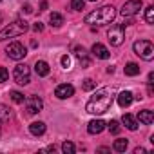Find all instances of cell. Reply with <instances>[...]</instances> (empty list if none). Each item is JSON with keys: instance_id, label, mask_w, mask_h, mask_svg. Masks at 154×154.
Segmentation results:
<instances>
[{"instance_id": "cell-1", "label": "cell", "mask_w": 154, "mask_h": 154, "mask_svg": "<svg viewBox=\"0 0 154 154\" xmlns=\"http://www.w3.org/2000/svg\"><path fill=\"white\" fill-rule=\"evenodd\" d=\"M112 98H114V91H112V89H109V87L100 89V91H96V93L89 98V102H87V105H85V111H87L89 114L100 116V114H103V112L109 111V107H111V103H112Z\"/></svg>"}, {"instance_id": "cell-2", "label": "cell", "mask_w": 154, "mask_h": 154, "mask_svg": "<svg viewBox=\"0 0 154 154\" xmlns=\"http://www.w3.org/2000/svg\"><path fill=\"white\" fill-rule=\"evenodd\" d=\"M116 17V9L112 6H103L100 9H94L91 11L87 17H85V24H91V26H105V24H111Z\"/></svg>"}, {"instance_id": "cell-3", "label": "cell", "mask_w": 154, "mask_h": 154, "mask_svg": "<svg viewBox=\"0 0 154 154\" xmlns=\"http://www.w3.org/2000/svg\"><path fill=\"white\" fill-rule=\"evenodd\" d=\"M27 29H29V26H27L26 20H15V22H11L9 26H6L2 31H0V42H4L8 38H17L20 35L27 33Z\"/></svg>"}, {"instance_id": "cell-4", "label": "cell", "mask_w": 154, "mask_h": 154, "mask_svg": "<svg viewBox=\"0 0 154 154\" xmlns=\"http://www.w3.org/2000/svg\"><path fill=\"white\" fill-rule=\"evenodd\" d=\"M132 49H134V53H136L140 58H143V60H147V62H150V60L154 58V45H152L149 40H138V42H134Z\"/></svg>"}, {"instance_id": "cell-5", "label": "cell", "mask_w": 154, "mask_h": 154, "mask_svg": "<svg viewBox=\"0 0 154 154\" xmlns=\"http://www.w3.org/2000/svg\"><path fill=\"white\" fill-rule=\"evenodd\" d=\"M107 36H109L111 45H116V47L122 45L123 40H125V26H123V24H114V26H111Z\"/></svg>"}, {"instance_id": "cell-6", "label": "cell", "mask_w": 154, "mask_h": 154, "mask_svg": "<svg viewBox=\"0 0 154 154\" xmlns=\"http://www.w3.org/2000/svg\"><path fill=\"white\" fill-rule=\"evenodd\" d=\"M13 78L18 85H27L31 82V71L26 63H18L13 71Z\"/></svg>"}, {"instance_id": "cell-7", "label": "cell", "mask_w": 154, "mask_h": 154, "mask_svg": "<svg viewBox=\"0 0 154 154\" xmlns=\"http://www.w3.org/2000/svg\"><path fill=\"white\" fill-rule=\"evenodd\" d=\"M6 54H8L11 60H22V58L27 54V49H26L20 42H11V44L6 47Z\"/></svg>"}, {"instance_id": "cell-8", "label": "cell", "mask_w": 154, "mask_h": 154, "mask_svg": "<svg viewBox=\"0 0 154 154\" xmlns=\"http://www.w3.org/2000/svg\"><path fill=\"white\" fill-rule=\"evenodd\" d=\"M24 103H26V114H27V116L38 114V112L42 111V107H44V102H42L38 96H29V98L24 100Z\"/></svg>"}, {"instance_id": "cell-9", "label": "cell", "mask_w": 154, "mask_h": 154, "mask_svg": "<svg viewBox=\"0 0 154 154\" xmlns=\"http://www.w3.org/2000/svg\"><path fill=\"white\" fill-rule=\"evenodd\" d=\"M141 8H143V2H141V0H129V2H125V4L122 6L120 13H122V17H134Z\"/></svg>"}, {"instance_id": "cell-10", "label": "cell", "mask_w": 154, "mask_h": 154, "mask_svg": "<svg viewBox=\"0 0 154 154\" xmlns=\"http://www.w3.org/2000/svg\"><path fill=\"white\" fill-rule=\"evenodd\" d=\"M74 94V87L71 84H60L56 89H54V96L60 98V100H65V98H71Z\"/></svg>"}, {"instance_id": "cell-11", "label": "cell", "mask_w": 154, "mask_h": 154, "mask_svg": "<svg viewBox=\"0 0 154 154\" xmlns=\"http://www.w3.org/2000/svg\"><path fill=\"white\" fill-rule=\"evenodd\" d=\"M93 54L96 56V58H100V60H107L109 56H111V53H109V49L103 45V44H94L93 45Z\"/></svg>"}, {"instance_id": "cell-12", "label": "cell", "mask_w": 154, "mask_h": 154, "mask_svg": "<svg viewBox=\"0 0 154 154\" xmlns=\"http://www.w3.org/2000/svg\"><path fill=\"white\" fill-rule=\"evenodd\" d=\"M132 100H134V96H132L131 91H122V93L118 94V105H120L122 109L129 107V105L132 103Z\"/></svg>"}, {"instance_id": "cell-13", "label": "cell", "mask_w": 154, "mask_h": 154, "mask_svg": "<svg viewBox=\"0 0 154 154\" xmlns=\"http://www.w3.org/2000/svg\"><path fill=\"white\" fill-rule=\"evenodd\" d=\"M105 129V122L103 120H91L87 125V132L89 134H100Z\"/></svg>"}, {"instance_id": "cell-14", "label": "cell", "mask_w": 154, "mask_h": 154, "mask_svg": "<svg viewBox=\"0 0 154 154\" xmlns=\"http://www.w3.org/2000/svg\"><path fill=\"white\" fill-rule=\"evenodd\" d=\"M29 132H31L33 136H42V134L45 132V123H44V122H33V123L29 125Z\"/></svg>"}, {"instance_id": "cell-15", "label": "cell", "mask_w": 154, "mask_h": 154, "mask_svg": "<svg viewBox=\"0 0 154 154\" xmlns=\"http://www.w3.org/2000/svg\"><path fill=\"white\" fill-rule=\"evenodd\" d=\"M35 71H36L38 76H47V74H49V63H47L45 60H38V62L35 63Z\"/></svg>"}, {"instance_id": "cell-16", "label": "cell", "mask_w": 154, "mask_h": 154, "mask_svg": "<svg viewBox=\"0 0 154 154\" xmlns=\"http://www.w3.org/2000/svg\"><path fill=\"white\" fill-rule=\"evenodd\" d=\"M138 118H140V122H141V123H145V125H150V123L154 122V114H152V111H149V109L140 111Z\"/></svg>"}, {"instance_id": "cell-17", "label": "cell", "mask_w": 154, "mask_h": 154, "mask_svg": "<svg viewBox=\"0 0 154 154\" xmlns=\"http://www.w3.org/2000/svg\"><path fill=\"white\" fill-rule=\"evenodd\" d=\"M122 122H123V125H125L129 131H136V129H138V122H136L134 116H131V114H123V116H122Z\"/></svg>"}, {"instance_id": "cell-18", "label": "cell", "mask_w": 154, "mask_h": 154, "mask_svg": "<svg viewBox=\"0 0 154 154\" xmlns=\"http://www.w3.org/2000/svg\"><path fill=\"white\" fill-rule=\"evenodd\" d=\"M123 71H125V74H127V76H138V74H140V65H138V63H134V62H131V63H127V65H125V69H123Z\"/></svg>"}, {"instance_id": "cell-19", "label": "cell", "mask_w": 154, "mask_h": 154, "mask_svg": "<svg viewBox=\"0 0 154 154\" xmlns=\"http://www.w3.org/2000/svg\"><path fill=\"white\" fill-rule=\"evenodd\" d=\"M11 118V109L8 105H0V123H6Z\"/></svg>"}, {"instance_id": "cell-20", "label": "cell", "mask_w": 154, "mask_h": 154, "mask_svg": "<svg viewBox=\"0 0 154 154\" xmlns=\"http://www.w3.org/2000/svg\"><path fill=\"white\" fill-rule=\"evenodd\" d=\"M49 22H51V26H54V27H60V26L63 24V17H62L60 13H51V17H49Z\"/></svg>"}, {"instance_id": "cell-21", "label": "cell", "mask_w": 154, "mask_h": 154, "mask_svg": "<svg viewBox=\"0 0 154 154\" xmlns=\"http://www.w3.org/2000/svg\"><path fill=\"white\" fill-rule=\"evenodd\" d=\"M112 147H114V150H116V152H125V150H127V147H129V141L120 138V140H116V141H114V145H112Z\"/></svg>"}, {"instance_id": "cell-22", "label": "cell", "mask_w": 154, "mask_h": 154, "mask_svg": "<svg viewBox=\"0 0 154 154\" xmlns=\"http://www.w3.org/2000/svg\"><path fill=\"white\" fill-rule=\"evenodd\" d=\"M9 96H11V100H13L15 103H24V100H26V96H24L20 91H11Z\"/></svg>"}, {"instance_id": "cell-23", "label": "cell", "mask_w": 154, "mask_h": 154, "mask_svg": "<svg viewBox=\"0 0 154 154\" xmlns=\"http://www.w3.org/2000/svg\"><path fill=\"white\" fill-rule=\"evenodd\" d=\"M145 20L147 24H154V6H149L145 9Z\"/></svg>"}, {"instance_id": "cell-24", "label": "cell", "mask_w": 154, "mask_h": 154, "mask_svg": "<svg viewBox=\"0 0 154 154\" xmlns=\"http://www.w3.org/2000/svg\"><path fill=\"white\" fill-rule=\"evenodd\" d=\"M85 6V0H71V9L74 11H82Z\"/></svg>"}, {"instance_id": "cell-25", "label": "cell", "mask_w": 154, "mask_h": 154, "mask_svg": "<svg viewBox=\"0 0 154 154\" xmlns=\"http://www.w3.org/2000/svg\"><path fill=\"white\" fill-rule=\"evenodd\" d=\"M62 150H63L65 154H72V152L76 150V147H74V143H71V141H63V143H62Z\"/></svg>"}, {"instance_id": "cell-26", "label": "cell", "mask_w": 154, "mask_h": 154, "mask_svg": "<svg viewBox=\"0 0 154 154\" xmlns=\"http://www.w3.org/2000/svg\"><path fill=\"white\" fill-rule=\"evenodd\" d=\"M120 129H122V127H120V123H118L116 120H111V122H109V132H111V134H118Z\"/></svg>"}, {"instance_id": "cell-27", "label": "cell", "mask_w": 154, "mask_h": 154, "mask_svg": "<svg viewBox=\"0 0 154 154\" xmlns=\"http://www.w3.org/2000/svg\"><path fill=\"white\" fill-rule=\"evenodd\" d=\"M94 87H96V84H94L91 78H85L84 84H82V89H84V91H93Z\"/></svg>"}, {"instance_id": "cell-28", "label": "cell", "mask_w": 154, "mask_h": 154, "mask_svg": "<svg viewBox=\"0 0 154 154\" xmlns=\"http://www.w3.org/2000/svg\"><path fill=\"white\" fill-rule=\"evenodd\" d=\"M74 54H76V58L78 60H82V58H87V51L84 49V47H74Z\"/></svg>"}, {"instance_id": "cell-29", "label": "cell", "mask_w": 154, "mask_h": 154, "mask_svg": "<svg viewBox=\"0 0 154 154\" xmlns=\"http://www.w3.org/2000/svg\"><path fill=\"white\" fill-rule=\"evenodd\" d=\"M8 78H9L8 69H6V67H0V84H2V82H8Z\"/></svg>"}, {"instance_id": "cell-30", "label": "cell", "mask_w": 154, "mask_h": 154, "mask_svg": "<svg viewBox=\"0 0 154 154\" xmlns=\"http://www.w3.org/2000/svg\"><path fill=\"white\" fill-rule=\"evenodd\" d=\"M60 62H62V67H63V69H71V58H69L67 54H63V56L60 58Z\"/></svg>"}, {"instance_id": "cell-31", "label": "cell", "mask_w": 154, "mask_h": 154, "mask_svg": "<svg viewBox=\"0 0 154 154\" xmlns=\"http://www.w3.org/2000/svg\"><path fill=\"white\" fill-rule=\"evenodd\" d=\"M33 31H36V33H40V31H44V24H40V22H36V24L33 26Z\"/></svg>"}, {"instance_id": "cell-32", "label": "cell", "mask_w": 154, "mask_h": 154, "mask_svg": "<svg viewBox=\"0 0 154 154\" xmlns=\"http://www.w3.org/2000/svg\"><path fill=\"white\" fill-rule=\"evenodd\" d=\"M22 11H24L26 15H29V13H33V8H31V6H24V8H22Z\"/></svg>"}, {"instance_id": "cell-33", "label": "cell", "mask_w": 154, "mask_h": 154, "mask_svg": "<svg viewBox=\"0 0 154 154\" xmlns=\"http://www.w3.org/2000/svg\"><path fill=\"white\" fill-rule=\"evenodd\" d=\"M141 152H145L143 147H136V149H134V154H141Z\"/></svg>"}, {"instance_id": "cell-34", "label": "cell", "mask_w": 154, "mask_h": 154, "mask_svg": "<svg viewBox=\"0 0 154 154\" xmlns=\"http://www.w3.org/2000/svg\"><path fill=\"white\" fill-rule=\"evenodd\" d=\"M40 9L45 11V9H47V2H42V4H40Z\"/></svg>"}, {"instance_id": "cell-35", "label": "cell", "mask_w": 154, "mask_h": 154, "mask_svg": "<svg viewBox=\"0 0 154 154\" xmlns=\"http://www.w3.org/2000/svg\"><path fill=\"white\" fill-rule=\"evenodd\" d=\"M98 150H100V152H109V149H107V147H100Z\"/></svg>"}, {"instance_id": "cell-36", "label": "cell", "mask_w": 154, "mask_h": 154, "mask_svg": "<svg viewBox=\"0 0 154 154\" xmlns=\"http://www.w3.org/2000/svg\"><path fill=\"white\" fill-rule=\"evenodd\" d=\"M89 2H96V0H89Z\"/></svg>"}, {"instance_id": "cell-37", "label": "cell", "mask_w": 154, "mask_h": 154, "mask_svg": "<svg viewBox=\"0 0 154 154\" xmlns=\"http://www.w3.org/2000/svg\"><path fill=\"white\" fill-rule=\"evenodd\" d=\"M0 20H2V15H0Z\"/></svg>"}, {"instance_id": "cell-38", "label": "cell", "mask_w": 154, "mask_h": 154, "mask_svg": "<svg viewBox=\"0 0 154 154\" xmlns=\"http://www.w3.org/2000/svg\"><path fill=\"white\" fill-rule=\"evenodd\" d=\"M0 2H2V0H0Z\"/></svg>"}]
</instances>
